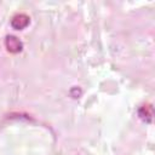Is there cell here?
<instances>
[{
  "mask_svg": "<svg viewBox=\"0 0 155 155\" xmlns=\"http://www.w3.org/2000/svg\"><path fill=\"white\" fill-rule=\"evenodd\" d=\"M5 46L12 53H17V52L22 51V48H23V44L19 41V39H17L13 35H8L5 39Z\"/></svg>",
  "mask_w": 155,
  "mask_h": 155,
  "instance_id": "cell-1",
  "label": "cell"
},
{
  "mask_svg": "<svg viewBox=\"0 0 155 155\" xmlns=\"http://www.w3.org/2000/svg\"><path fill=\"white\" fill-rule=\"evenodd\" d=\"M28 24H29V17L24 13H17L11 19V25L17 30L24 29Z\"/></svg>",
  "mask_w": 155,
  "mask_h": 155,
  "instance_id": "cell-2",
  "label": "cell"
}]
</instances>
